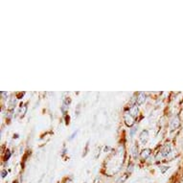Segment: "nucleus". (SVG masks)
<instances>
[{
  "mask_svg": "<svg viewBox=\"0 0 183 183\" xmlns=\"http://www.w3.org/2000/svg\"><path fill=\"white\" fill-rule=\"evenodd\" d=\"M170 152H171V145L169 143H167V144H165L163 146L161 150H160V155H161L162 157H166L169 155Z\"/></svg>",
  "mask_w": 183,
  "mask_h": 183,
  "instance_id": "nucleus-1",
  "label": "nucleus"
},
{
  "mask_svg": "<svg viewBox=\"0 0 183 183\" xmlns=\"http://www.w3.org/2000/svg\"><path fill=\"white\" fill-rule=\"evenodd\" d=\"M125 121H126V124L129 126V127H131L132 125L134 124V117L131 116L129 112H127L125 114Z\"/></svg>",
  "mask_w": 183,
  "mask_h": 183,
  "instance_id": "nucleus-2",
  "label": "nucleus"
},
{
  "mask_svg": "<svg viewBox=\"0 0 183 183\" xmlns=\"http://www.w3.org/2000/svg\"><path fill=\"white\" fill-rule=\"evenodd\" d=\"M145 101H146V95H145V93L140 92L139 95H138V97L136 98V104H138V106H141L142 104L145 103Z\"/></svg>",
  "mask_w": 183,
  "mask_h": 183,
  "instance_id": "nucleus-3",
  "label": "nucleus"
},
{
  "mask_svg": "<svg viewBox=\"0 0 183 183\" xmlns=\"http://www.w3.org/2000/svg\"><path fill=\"white\" fill-rule=\"evenodd\" d=\"M148 139H149V133H148V131H147V130L142 131V133H141V135H140V140H141L142 143L146 144V143H147Z\"/></svg>",
  "mask_w": 183,
  "mask_h": 183,
  "instance_id": "nucleus-4",
  "label": "nucleus"
},
{
  "mask_svg": "<svg viewBox=\"0 0 183 183\" xmlns=\"http://www.w3.org/2000/svg\"><path fill=\"white\" fill-rule=\"evenodd\" d=\"M138 107H137L136 106H133V107H131L130 109H129V113L130 114L131 116H133V117H136L137 115H138Z\"/></svg>",
  "mask_w": 183,
  "mask_h": 183,
  "instance_id": "nucleus-5",
  "label": "nucleus"
},
{
  "mask_svg": "<svg viewBox=\"0 0 183 183\" xmlns=\"http://www.w3.org/2000/svg\"><path fill=\"white\" fill-rule=\"evenodd\" d=\"M131 153H132V156L134 158H137L138 157V148H137V146L134 145L133 147L131 149Z\"/></svg>",
  "mask_w": 183,
  "mask_h": 183,
  "instance_id": "nucleus-6",
  "label": "nucleus"
},
{
  "mask_svg": "<svg viewBox=\"0 0 183 183\" xmlns=\"http://www.w3.org/2000/svg\"><path fill=\"white\" fill-rule=\"evenodd\" d=\"M150 150H149V149H146V150H144L143 152H142V157H143L144 159H146V158H148L149 156H150Z\"/></svg>",
  "mask_w": 183,
  "mask_h": 183,
  "instance_id": "nucleus-7",
  "label": "nucleus"
},
{
  "mask_svg": "<svg viewBox=\"0 0 183 183\" xmlns=\"http://www.w3.org/2000/svg\"><path fill=\"white\" fill-rule=\"evenodd\" d=\"M10 155H11V153H10V152H9V150H8V152H7V155L5 156V159H6V160H8V158L10 157Z\"/></svg>",
  "mask_w": 183,
  "mask_h": 183,
  "instance_id": "nucleus-8",
  "label": "nucleus"
},
{
  "mask_svg": "<svg viewBox=\"0 0 183 183\" xmlns=\"http://www.w3.org/2000/svg\"><path fill=\"white\" fill-rule=\"evenodd\" d=\"M5 173H6V175H7V172H5V171H3V172H2V177H4V176H5Z\"/></svg>",
  "mask_w": 183,
  "mask_h": 183,
  "instance_id": "nucleus-9",
  "label": "nucleus"
},
{
  "mask_svg": "<svg viewBox=\"0 0 183 183\" xmlns=\"http://www.w3.org/2000/svg\"><path fill=\"white\" fill-rule=\"evenodd\" d=\"M66 183H71V181H70V180H68V181H66Z\"/></svg>",
  "mask_w": 183,
  "mask_h": 183,
  "instance_id": "nucleus-10",
  "label": "nucleus"
}]
</instances>
